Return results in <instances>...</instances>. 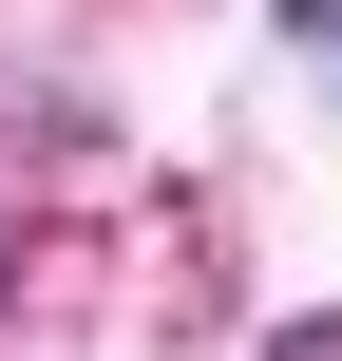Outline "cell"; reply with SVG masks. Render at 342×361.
Instances as JSON below:
<instances>
[{
  "label": "cell",
  "mask_w": 342,
  "mask_h": 361,
  "mask_svg": "<svg viewBox=\"0 0 342 361\" xmlns=\"http://www.w3.org/2000/svg\"><path fill=\"white\" fill-rule=\"evenodd\" d=\"M267 361H342V305H324V324H286V343H267Z\"/></svg>",
  "instance_id": "1"
}]
</instances>
